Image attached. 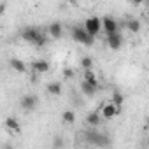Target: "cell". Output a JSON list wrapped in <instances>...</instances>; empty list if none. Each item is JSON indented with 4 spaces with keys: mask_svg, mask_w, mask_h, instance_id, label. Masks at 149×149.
I'll use <instances>...</instances> for the list:
<instances>
[{
    "mask_svg": "<svg viewBox=\"0 0 149 149\" xmlns=\"http://www.w3.org/2000/svg\"><path fill=\"white\" fill-rule=\"evenodd\" d=\"M83 79H84V81H88V83H90V84H93V86H98V79H97V74L93 72V68L84 70ZM98 88H100V86H98Z\"/></svg>",
    "mask_w": 149,
    "mask_h": 149,
    "instance_id": "14",
    "label": "cell"
},
{
    "mask_svg": "<svg viewBox=\"0 0 149 149\" xmlns=\"http://www.w3.org/2000/svg\"><path fill=\"white\" fill-rule=\"evenodd\" d=\"M47 33L53 37V39H61L63 37V26H61V23H58V21H54V23H51L49 26H47Z\"/></svg>",
    "mask_w": 149,
    "mask_h": 149,
    "instance_id": "10",
    "label": "cell"
},
{
    "mask_svg": "<svg viewBox=\"0 0 149 149\" xmlns=\"http://www.w3.org/2000/svg\"><path fill=\"white\" fill-rule=\"evenodd\" d=\"M6 126H7L11 132H14V133H21V126H19V123H18L16 118H7V119H6Z\"/></svg>",
    "mask_w": 149,
    "mask_h": 149,
    "instance_id": "16",
    "label": "cell"
},
{
    "mask_svg": "<svg viewBox=\"0 0 149 149\" xmlns=\"http://www.w3.org/2000/svg\"><path fill=\"white\" fill-rule=\"evenodd\" d=\"M46 42H47V37H46L44 33H40V37L35 40V44H33V46H37V47H44V46H46Z\"/></svg>",
    "mask_w": 149,
    "mask_h": 149,
    "instance_id": "21",
    "label": "cell"
},
{
    "mask_svg": "<svg viewBox=\"0 0 149 149\" xmlns=\"http://www.w3.org/2000/svg\"><path fill=\"white\" fill-rule=\"evenodd\" d=\"M72 39L83 46H88V47L95 44V37L91 33H88V30L84 26H72Z\"/></svg>",
    "mask_w": 149,
    "mask_h": 149,
    "instance_id": "1",
    "label": "cell"
},
{
    "mask_svg": "<svg viewBox=\"0 0 149 149\" xmlns=\"http://www.w3.org/2000/svg\"><path fill=\"white\" fill-rule=\"evenodd\" d=\"M32 70L35 72V74H46L49 68H51V65H49V61L47 60H42V58H39V60H35V61H32Z\"/></svg>",
    "mask_w": 149,
    "mask_h": 149,
    "instance_id": "9",
    "label": "cell"
},
{
    "mask_svg": "<svg viewBox=\"0 0 149 149\" xmlns=\"http://www.w3.org/2000/svg\"><path fill=\"white\" fill-rule=\"evenodd\" d=\"M46 91H47L49 95H53V97H60V95L63 93V86H61V83H58V81H51V83L46 86Z\"/></svg>",
    "mask_w": 149,
    "mask_h": 149,
    "instance_id": "12",
    "label": "cell"
},
{
    "mask_svg": "<svg viewBox=\"0 0 149 149\" xmlns=\"http://www.w3.org/2000/svg\"><path fill=\"white\" fill-rule=\"evenodd\" d=\"M84 135H86V140H88L90 144H95V146H100V147L111 144V140L107 139V135H104V133H100V132H97V130L86 132Z\"/></svg>",
    "mask_w": 149,
    "mask_h": 149,
    "instance_id": "2",
    "label": "cell"
},
{
    "mask_svg": "<svg viewBox=\"0 0 149 149\" xmlns=\"http://www.w3.org/2000/svg\"><path fill=\"white\" fill-rule=\"evenodd\" d=\"M83 26L88 30V33H91L93 37H97V35L100 33V30H102V18H98V16H91V18H86Z\"/></svg>",
    "mask_w": 149,
    "mask_h": 149,
    "instance_id": "3",
    "label": "cell"
},
{
    "mask_svg": "<svg viewBox=\"0 0 149 149\" xmlns=\"http://www.w3.org/2000/svg\"><path fill=\"white\" fill-rule=\"evenodd\" d=\"M63 77H65V79H72V77H74V70L68 68V67L63 68Z\"/></svg>",
    "mask_w": 149,
    "mask_h": 149,
    "instance_id": "22",
    "label": "cell"
},
{
    "mask_svg": "<svg viewBox=\"0 0 149 149\" xmlns=\"http://www.w3.org/2000/svg\"><path fill=\"white\" fill-rule=\"evenodd\" d=\"M98 111H100V114H102V118L104 119H112V118H116L118 116V112L121 111L116 104H112V102H104V104H100V107H98Z\"/></svg>",
    "mask_w": 149,
    "mask_h": 149,
    "instance_id": "4",
    "label": "cell"
},
{
    "mask_svg": "<svg viewBox=\"0 0 149 149\" xmlns=\"http://www.w3.org/2000/svg\"><path fill=\"white\" fill-rule=\"evenodd\" d=\"M102 114L98 112V111H93V112H90L88 116H86V123L91 126V128H98V125L102 123Z\"/></svg>",
    "mask_w": 149,
    "mask_h": 149,
    "instance_id": "11",
    "label": "cell"
},
{
    "mask_svg": "<svg viewBox=\"0 0 149 149\" xmlns=\"http://www.w3.org/2000/svg\"><path fill=\"white\" fill-rule=\"evenodd\" d=\"M53 144L60 147V146H63V140H61V139H54V140H53Z\"/></svg>",
    "mask_w": 149,
    "mask_h": 149,
    "instance_id": "23",
    "label": "cell"
},
{
    "mask_svg": "<svg viewBox=\"0 0 149 149\" xmlns=\"http://www.w3.org/2000/svg\"><path fill=\"white\" fill-rule=\"evenodd\" d=\"M11 67H13L16 72H19V74H25V72H26V63H25L23 60H19V58H13V60H11Z\"/></svg>",
    "mask_w": 149,
    "mask_h": 149,
    "instance_id": "15",
    "label": "cell"
},
{
    "mask_svg": "<svg viewBox=\"0 0 149 149\" xmlns=\"http://www.w3.org/2000/svg\"><path fill=\"white\" fill-rule=\"evenodd\" d=\"M147 14H149V9H147Z\"/></svg>",
    "mask_w": 149,
    "mask_h": 149,
    "instance_id": "27",
    "label": "cell"
},
{
    "mask_svg": "<svg viewBox=\"0 0 149 149\" xmlns=\"http://www.w3.org/2000/svg\"><path fill=\"white\" fill-rule=\"evenodd\" d=\"M107 46L112 49V51H118L121 46H123V37L119 32H112V33H107Z\"/></svg>",
    "mask_w": 149,
    "mask_h": 149,
    "instance_id": "7",
    "label": "cell"
},
{
    "mask_svg": "<svg viewBox=\"0 0 149 149\" xmlns=\"http://www.w3.org/2000/svg\"><path fill=\"white\" fill-rule=\"evenodd\" d=\"M140 28H142V25H140L139 19H128V21H126V30H128V32H132V33H139Z\"/></svg>",
    "mask_w": 149,
    "mask_h": 149,
    "instance_id": "17",
    "label": "cell"
},
{
    "mask_svg": "<svg viewBox=\"0 0 149 149\" xmlns=\"http://www.w3.org/2000/svg\"><path fill=\"white\" fill-rule=\"evenodd\" d=\"M97 90H98V86H93V84H90L88 81H81V91H83V95H86V97H93L95 93H97Z\"/></svg>",
    "mask_w": 149,
    "mask_h": 149,
    "instance_id": "13",
    "label": "cell"
},
{
    "mask_svg": "<svg viewBox=\"0 0 149 149\" xmlns=\"http://www.w3.org/2000/svg\"><path fill=\"white\" fill-rule=\"evenodd\" d=\"M61 121L65 123V125H74V123H76V112H74V111H65L63 114H61Z\"/></svg>",
    "mask_w": 149,
    "mask_h": 149,
    "instance_id": "18",
    "label": "cell"
},
{
    "mask_svg": "<svg viewBox=\"0 0 149 149\" xmlns=\"http://www.w3.org/2000/svg\"><path fill=\"white\" fill-rule=\"evenodd\" d=\"M146 146H147V147H149V137H147V140H146Z\"/></svg>",
    "mask_w": 149,
    "mask_h": 149,
    "instance_id": "25",
    "label": "cell"
},
{
    "mask_svg": "<svg viewBox=\"0 0 149 149\" xmlns=\"http://www.w3.org/2000/svg\"><path fill=\"white\" fill-rule=\"evenodd\" d=\"M147 128H149V118H147Z\"/></svg>",
    "mask_w": 149,
    "mask_h": 149,
    "instance_id": "26",
    "label": "cell"
},
{
    "mask_svg": "<svg viewBox=\"0 0 149 149\" xmlns=\"http://www.w3.org/2000/svg\"><path fill=\"white\" fill-rule=\"evenodd\" d=\"M130 2H132L133 6H142V4H144V0H130Z\"/></svg>",
    "mask_w": 149,
    "mask_h": 149,
    "instance_id": "24",
    "label": "cell"
},
{
    "mask_svg": "<svg viewBox=\"0 0 149 149\" xmlns=\"http://www.w3.org/2000/svg\"><path fill=\"white\" fill-rule=\"evenodd\" d=\"M111 102H112V104H116V105L121 109V107H123V104H125V97H123L119 91H114V93H112V100H111Z\"/></svg>",
    "mask_w": 149,
    "mask_h": 149,
    "instance_id": "19",
    "label": "cell"
},
{
    "mask_svg": "<svg viewBox=\"0 0 149 149\" xmlns=\"http://www.w3.org/2000/svg\"><path fill=\"white\" fill-rule=\"evenodd\" d=\"M118 21L114 19V18H111V16H105V18H102V30L105 32V33H112V32H118Z\"/></svg>",
    "mask_w": 149,
    "mask_h": 149,
    "instance_id": "8",
    "label": "cell"
},
{
    "mask_svg": "<svg viewBox=\"0 0 149 149\" xmlns=\"http://www.w3.org/2000/svg\"><path fill=\"white\" fill-rule=\"evenodd\" d=\"M19 105H21V109H23L25 112H32V111H35V109H37L39 100H37V97H35V95H25V97H21Z\"/></svg>",
    "mask_w": 149,
    "mask_h": 149,
    "instance_id": "5",
    "label": "cell"
},
{
    "mask_svg": "<svg viewBox=\"0 0 149 149\" xmlns=\"http://www.w3.org/2000/svg\"><path fill=\"white\" fill-rule=\"evenodd\" d=\"M40 37V30H37V28H33V26H26L23 32H21V39L23 40H26V42H30V44H35V40Z\"/></svg>",
    "mask_w": 149,
    "mask_h": 149,
    "instance_id": "6",
    "label": "cell"
},
{
    "mask_svg": "<svg viewBox=\"0 0 149 149\" xmlns=\"http://www.w3.org/2000/svg\"><path fill=\"white\" fill-rule=\"evenodd\" d=\"M81 67H83L84 70H88V68H93V60H91L90 56H84V58L81 60Z\"/></svg>",
    "mask_w": 149,
    "mask_h": 149,
    "instance_id": "20",
    "label": "cell"
}]
</instances>
